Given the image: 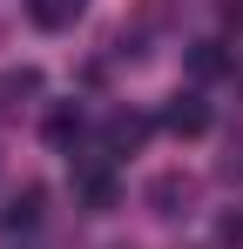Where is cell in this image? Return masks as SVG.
<instances>
[{
    "instance_id": "obj_7",
    "label": "cell",
    "mask_w": 243,
    "mask_h": 249,
    "mask_svg": "<svg viewBox=\"0 0 243 249\" xmlns=\"http://www.w3.org/2000/svg\"><path fill=\"white\" fill-rule=\"evenodd\" d=\"M216 68H223V54H216V41H202L196 47V74H216Z\"/></svg>"
},
{
    "instance_id": "obj_2",
    "label": "cell",
    "mask_w": 243,
    "mask_h": 249,
    "mask_svg": "<svg viewBox=\"0 0 243 249\" xmlns=\"http://www.w3.org/2000/svg\"><path fill=\"white\" fill-rule=\"evenodd\" d=\"M81 7L88 0H27V14H34V27H47V34H61V27H75Z\"/></svg>"
},
{
    "instance_id": "obj_1",
    "label": "cell",
    "mask_w": 243,
    "mask_h": 249,
    "mask_svg": "<svg viewBox=\"0 0 243 249\" xmlns=\"http://www.w3.org/2000/svg\"><path fill=\"white\" fill-rule=\"evenodd\" d=\"M162 128H169V135H202V128H209V108H202L196 94H176V101L162 108Z\"/></svg>"
},
{
    "instance_id": "obj_8",
    "label": "cell",
    "mask_w": 243,
    "mask_h": 249,
    "mask_svg": "<svg viewBox=\"0 0 243 249\" xmlns=\"http://www.w3.org/2000/svg\"><path fill=\"white\" fill-rule=\"evenodd\" d=\"M75 128H81V115H54V122H47V142H68Z\"/></svg>"
},
{
    "instance_id": "obj_6",
    "label": "cell",
    "mask_w": 243,
    "mask_h": 249,
    "mask_svg": "<svg viewBox=\"0 0 243 249\" xmlns=\"http://www.w3.org/2000/svg\"><path fill=\"white\" fill-rule=\"evenodd\" d=\"M176 196H182V182H176V175H162V182H156V189H149V202H162V209H169V202H176Z\"/></svg>"
},
{
    "instance_id": "obj_5",
    "label": "cell",
    "mask_w": 243,
    "mask_h": 249,
    "mask_svg": "<svg viewBox=\"0 0 243 249\" xmlns=\"http://www.w3.org/2000/svg\"><path fill=\"white\" fill-rule=\"evenodd\" d=\"M34 215H40V189H27L20 202L7 209V229H20V222H34Z\"/></svg>"
},
{
    "instance_id": "obj_3",
    "label": "cell",
    "mask_w": 243,
    "mask_h": 249,
    "mask_svg": "<svg viewBox=\"0 0 243 249\" xmlns=\"http://www.w3.org/2000/svg\"><path fill=\"white\" fill-rule=\"evenodd\" d=\"M81 196H88L95 209H108V202H115V182H108V168H81Z\"/></svg>"
},
{
    "instance_id": "obj_4",
    "label": "cell",
    "mask_w": 243,
    "mask_h": 249,
    "mask_svg": "<svg viewBox=\"0 0 243 249\" xmlns=\"http://www.w3.org/2000/svg\"><path fill=\"white\" fill-rule=\"evenodd\" d=\"M142 135H149V122H135V115H115V122H108V142H115V148H135Z\"/></svg>"
}]
</instances>
